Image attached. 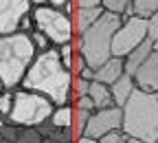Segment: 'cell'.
Segmentation results:
<instances>
[{"mask_svg": "<svg viewBox=\"0 0 158 143\" xmlns=\"http://www.w3.org/2000/svg\"><path fill=\"white\" fill-rule=\"evenodd\" d=\"M73 73L64 66L59 51L53 46L48 51L37 53L20 88L48 97L57 108L73 106Z\"/></svg>", "mask_w": 158, "mask_h": 143, "instance_id": "1", "label": "cell"}, {"mask_svg": "<svg viewBox=\"0 0 158 143\" xmlns=\"http://www.w3.org/2000/svg\"><path fill=\"white\" fill-rule=\"evenodd\" d=\"M35 57L37 49L29 33L18 31L0 37V79L7 90H15L22 86V79Z\"/></svg>", "mask_w": 158, "mask_h": 143, "instance_id": "2", "label": "cell"}, {"mask_svg": "<svg viewBox=\"0 0 158 143\" xmlns=\"http://www.w3.org/2000/svg\"><path fill=\"white\" fill-rule=\"evenodd\" d=\"M121 22H123V15L106 11L88 31H84L81 35H77L73 40L75 49L84 55L86 64L90 68L97 71L112 57V37H114L116 29L121 27Z\"/></svg>", "mask_w": 158, "mask_h": 143, "instance_id": "3", "label": "cell"}, {"mask_svg": "<svg viewBox=\"0 0 158 143\" xmlns=\"http://www.w3.org/2000/svg\"><path fill=\"white\" fill-rule=\"evenodd\" d=\"M127 136L158 143V99L154 93L138 90L123 108V128Z\"/></svg>", "mask_w": 158, "mask_h": 143, "instance_id": "4", "label": "cell"}, {"mask_svg": "<svg viewBox=\"0 0 158 143\" xmlns=\"http://www.w3.org/2000/svg\"><path fill=\"white\" fill-rule=\"evenodd\" d=\"M55 104L33 90L15 88L13 90V110L9 115V126L18 128H37L51 121V115L55 112Z\"/></svg>", "mask_w": 158, "mask_h": 143, "instance_id": "5", "label": "cell"}, {"mask_svg": "<svg viewBox=\"0 0 158 143\" xmlns=\"http://www.w3.org/2000/svg\"><path fill=\"white\" fill-rule=\"evenodd\" d=\"M33 18V27L35 31L44 33L48 37V42L59 49L62 44H68L77 37L75 33V22L73 15L64 13V9L53 7V5H35L31 11Z\"/></svg>", "mask_w": 158, "mask_h": 143, "instance_id": "6", "label": "cell"}, {"mask_svg": "<svg viewBox=\"0 0 158 143\" xmlns=\"http://www.w3.org/2000/svg\"><path fill=\"white\" fill-rule=\"evenodd\" d=\"M147 40V18L132 15L123 18L121 27L112 37V57H127L136 46Z\"/></svg>", "mask_w": 158, "mask_h": 143, "instance_id": "7", "label": "cell"}, {"mask_svg": "<svg viewBox=\"0 0 158 143\" xmlns=\"http://www.w3.org/2000/svg\"><path fill=\"white\" fill-rule=\"evenodd\" d=\"M33 7V0H0V37L18 33Z\"/></svg>", "mask_w": 158, "mask_h": 143, "instance_id": "8", "label": "cell"}, {"mask_svg": "<svg viewBox=\"0 0 158 143\" xmlns=\"http://www.w3.org/2000/svg\"><path fill=\"white\" fill-rule=\"evenodd\" d=\"M123 128V108L112 106V108H103V110H94L86 124V132L84 136L90 139H103L106 134L121 130Z\"/></svg>", "mask_w": 158, "mask_h": 143, "instance_id": "9", "label": "cell"}, {"mask_svg": "<svg viewBox=\"0 0 158 143\" xmlns=\"http://www.w3.org/2000/svg\"><path fill=\"white\" fill-rule=\"evenodd\" d=\"M134 81L138 90L145 93H156L158 90V53L154 51L149 55V59L134 73Z\"/></svg>", "mask_w": 158, "mask_h": 143, "instance_id": "10", "label": "cell"}, {"mask_svg": "<svg viewBox=\"0 0 158 143\" xmlns=\"http://www.w3.org/2000/svg\"><path fill=\"white\" fill-rule=\"evenodd\" d=\"M125 75V64H123V57H110L103 66H99L94 71V81H101V84L112 86L114 81Z\"/></svg>", "mask_w": 158, "mask_h": 143, "instance_id": "11", "label": "cell"}, {"mask_svg": "<svg viewBox=\"0 0 158 143\" xmlns=\"http://www.w3.org/2000/svg\"><path fill=\"white\" fill-rule=\"evenodd\" d=\"M154 53V42H152V40L147 37L145 40V42L141 44V46H136L127 57H123V64H125V73L127 75H132L134 77V73L138 71V68H141L145 62H147V59H149V55Z\"/></svg>", "mask_w": 158, "mask_h": 143, "instance_id": "12", "label": "cell"}, {"mask_svg": "<svg viewBox=\"0 0 158 143\" xmlns=\"http://www.w3.org/2000/svg\"><path fill=\"white\" fill-rule=\"evenodd\" d=\"M110 90H112V97H114V104L118 106V108H125V104L132 99V95L136 93V81H134V77L132 75H121L114 84L110 86Z\"/></svg>", "mask_w": 158, "mask_h": 143, "instance_id": "13", "label": "cell"}, {"mask_svg": "<svg viewBox=\"0 0 158 143\" xmlns=\"http://www.w3.org/2000/svg\"><path fill=\"white\" fill-rule=\"evenodd\" d=\"M106 13L103 7H90V9H75L73 13V22H75V33L81 35L84 31H88L99 18Z\"/></svg>", "mask_w": 158, "mask_h": 143, "instance_id": "14", "label": "cell"}, {"mask_svg": "<svg viewBox=\"0 0 158 143\" xmlns=\"http://www.w3.org/2000/svg\"><path fill=\"white\" fill-rule=\"evenodd\" d=\"M90 99L94 101V108L97 110H103V108H112L116 106L114 104V97H112V90L108 84H101V81H92L90 84Z\"/></svg>", "mask_w": 158, "mask_h": 143, "instance_id": "15", "label": "cell"}, {"mask_svg": "<svg viewBox=\"0 0 158 143\" xmlns=\"http://www.w3.org/2000/svg\"><path fill=\"white\" fill-rule=\"evenodd\" d=\"M73 112H75L73 106H59V108H55V112L51 115V121H48V124H51L53 128H59V130H70V128H73Z\"/></svg>", "mask_w": 158, "mask_h": 143, "instance_id": "16", "label": "cell"}, {"mask_svg": "<svg viewBox=\"0 0 158 143\" xmlns=\"http://www.w3.org/2000/svg\"><path fill=\"white\" fill-rule=\"evenodd\" d=\"M73 108H75V106H73ZM90 115H92V112H88V110L75 108V112H73V128H70V132H73V139H75V141L84 136V132H86V124H88Z\"/></svg>", "mask_w": 158, "mask_h": 143, "instance_id": "17", "label": "cell"}, {"mask_svg": "<svg viewBox=\"0 0 158 143\" xmlns=\"http://www.w3.org/2000/svg\"><path fill=\"white\" fill-rule=\"evenodd\" d=\"M132 5H134V15L149 18L158 13V0H132Z\"/></svg>", "mask_w": 158, "mask_h": 143, "instance_id": "18", "label": "cell"}, {"mask_svg": "<svg viewBox=\"0 0 158 143\" xmlns=\"http://www.w3.org/2000/svg\"><path fill=\"white\" fill-rule=\"evenodd\" d=\"M13 110V90H5L0 95V117L9 124V115Z\"/></svg>", "mask_w": 158, "mask_h": 143, "instance_id": "19", "label": "cell"}, {"mask_svg": "<svg viewBox=\"0 0 158 143\" xmlns=\"http://www.w3.org/2000/svg\"><path fill=\"white\" fill-rule=\"evenodd\" d=\"M90 84H92V81H88L84 77H75L73 79V101L79 99V97H86L90 93Z\"/></svg>", "mask_w": 158, "mask_h": 143, "instance_id": "20", "label": "cell"}, {"mask_svg": "<svg viewBox=\"0 0 158 143\" xmlns=\"http://www.w3.org/2000/svg\"><path fill=\"white\" fill-rule=\"evenodd\" d=\"M101 5H103L106 11H112V13L123 15V11L132 5V0H101Z\"/></svg>", "mask_w": 158, "mask_h": 143, "instance_id": "21", "label": "cell"}, {"mask_svg": "<svg viewBox=\"0 0 158 143\" xmlns=\"http://www.w3.org/2000/svg\"><path fill=\"white\" fill-rule=\"evenodd\" d=\"M59 51V57H62V62H64V66L70 71V64H73V57H75V53H77V49H75V42H68V44H62L57 49Z\"/></svg>", "mask_w": 158, "mask_h": 143, "instance_id": "22", "label": "cell"}, {"mask_svg": "<svg viewBox=\"0 0 158 143\" xmlns=\"http://www.w3.org/2000/svg\"><path fill=\"white\" fill-rule=\"evenodd\" d=\"M29 35H31V40H33V44H35L37 53H42V51H48V49H53V44L48 42V37H46L44 33H40V31H35V29H33Z\"/></svg>", "mask_w": 158, "mask_h": 143, "instance_id": "23", "label": "cell"}, {"mask_svg": "<svg viewBox=\"0 0 158 143\" xmlns=\"http://www.w3.org/2000/svg\"><path fill=\"white\" fill-rule=\"evenodd\" d=\"M88 64H86V59H84V55L81 53H75V57H73V64H70V73H73V77H79L81 75V71L86 68Z\"/></svg>", "mask_w": 158, "mask_h": 143, "instance_id": "24", "label": "cell"}, {"mask_svg": "<svg viewBox=\"0 0 158 143\" xmlns=\"http://www.w3.org/2000/svg\"><path fill=\"white\" fill-rule=\"evenodd\" d=\"M147 37L152 42H158V13L147 18Z\"/></svg>", "mask_w": 158, "mask_h": 143, "instance_id": "25", "label": "cell"}, {"mask_svg": "<svg viewBox=\"0 0 158 143\" xmlns=\"http://www.w3.org/2000/svg\"><path fill=\"white\" fill-rule=\"evenodd\" d=\"M99 143H127V134L123 130H114V132L106 134L103 139H99Z\"/></svg>", "mask_w": 158, "mask_h": 143, "instance_id": "26", "label": "cell"}, {"mask_svg": "<svg viewBox=\"0 0 158 143\" xmlns=\"http://www.w3.org/2000/svg\"><path fill=\"white\" fill-rule=\"evenodd\" d=\"M73 106H75V108H81V110H88V112H94V110H97V108H94V101L90 99V95L75 99V101H73Z\"/></svg>", "mask_w": 158, "mask_h": 143, "instance_id": "27", "label": "cell"}, {"mask_svg": "<svg viewBox=\"0 0 158 143\" xmlns=\"http://www.w3.org/2000/svg\"><path fill=\"white\" fill-rule=\"evenodd\" d=\"M75 9H90V7H103L101 0H73Z\"/></svg>", "mask_w": 158, "mask_h": 143, "instance_id": "28", "label": "cell"}, {"mask_svg": "<svg viewBox=\"0 0 158 143\" xmlns=\"http://www.w3.org/2000/svg\"><path fill=\"white\" fill-rule=\"evenodd\" d=\"M79 77H84V79H88V81H94V68L86 66V68L81 71V75H79Z\"/></svg>", "mask_w": 158, "mask_h": 143, "instance_id": "29", "label": "cell"}, {"mask_svg": "<svg viewBox=\"0 0 158 143\" xmlns=\"http://www.w3.org/2000/svg\"><path fill=\"white\" fill-rule=\"evenodd\" d=\"M66 2H70V0H48V5H53V7H59V9H62Z\"/></svg>", "mask_w": 158, "mask_h": 143, "instance_id": "30", "label": "cell"}, {"mask_svg": "<svg viewBox=\"0 0 158 143\" xmlns=\"http://www.w3.org/2000/svg\"><path fill=\"white\" fill-rule=\"evenodd\" d=\"M75 143H99L97 139H90V136H81V139H77Z\"/></svg>", "mask_w": 158, "mask_h": 143, "instance_id": "31", "label": "cell"}, {"mask_svg": "<svg viewBox=\"0 0 158 143\" xmlns=\"http://www.w3.org/2000/svg\"><path fill=\"white\" fill-rule=\"evenodd\" d=\"M127 143H147V141H141V139H134V136H127Z\"/></svg>", "mask_w": 158, "mask_h": 143, "instance_id": "32", "label": "cell"}, {"mask_svg": "<svg viewBox=\"0 0 158 143\" xmlns=\"http://www.w3.org/2000/svg\"><path fill=\"white\" fill-rule=\"evenodd\" d=\"M33 5H48V0H33Z\"/></svg>", "mask_w": 158, "mask_h": 143, "instance_id": "33", "label": "cell"}, {"mask_svg": "<svg viewBox=\"0 0 158 143\" xmlns=\"http://www.w3.org/2000/svg\"><path fill=\"white\" fill-rule=\"evenodd\" d=\"M5 90H7V88H5V84H2V79H0V95H2Z\"/></svg>", "mask_w": 158, "mask_h": 143, "instance_id": "34", "label": "cell"}, {"mask_svg": "<svg viewBox=\"0 0 158 143\" xmlns=\"http://www.w3.org/2000/svg\"><path fill=\"white\" fill-rule=\"evenodd\" d=\"M5 126H7V121H5L2 117H0V128H5Z\"/></svg>", "mask_w": 158, "mask_h": 143, "instance_id": "35", "label": "cell"}, {"mask_svg": "<svg viewBox=\"0 0 158 143\" xmlns=\"http://www.w3.org/2000/svg\"><path fill=\"white\" fill-rule=\"evenodd\" d=\"M154 51H156V53H158V42H154Z\"/></svg>", "mask_w": 158, "mask_h": 143, "instance_id": "36", "label": "cell"}, {"mask_svg": "<svg viewBox=\"0 0 158 143\" xmlns=\"http://www.w3.org/2000/svg\"><path fill=\"white\" fill-rule=\"evenodd\" d=\"M154 95H156V99H158V90H156V93H154Z\"/></svg>", "mask_w": 158, "mask_h": 143, "instance_id": "37", "label": "cell"}]
</instances>
